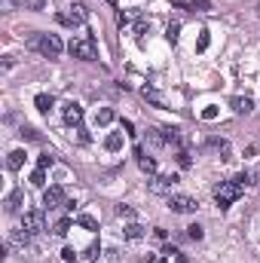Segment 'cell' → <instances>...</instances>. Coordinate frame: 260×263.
Wrapping results in <instances>:
<instances>
[{
  "instance_id": "74e56055",
  "label": "cell",
  "mask_w": 260,
  "mask_h": 263,
  "mask_svg": "<svg viewBox=\"0 0 260 263\" xmlns=\"http://www.w3.org/2000/svg\"><path fill=\"white\" fill-rule=\"evenodd\" d=\"M117 25H120V28H122V25H129V16H126V13H120V16H117Z\"/></svg>"
},
{
  "instance_id": "f35d334b",
  "label": "cell",
  "mask_w": 260,
  "mask_h": 263,
  "mask_svg": "<svg viewBox=\"0 0 260 263\" xmlns=\"http://www.w3.org/2000/svg\"><path fill=\"white\" fill-rule=\"evenodd\" d=\"M175 263H190V260H187L184 254H175Z\"/></svg>"
},
{
  "instance_id": "6da1fadb",
  "label": "cell",
  "mask_w": 260,
  "mask_h": 263,
  "mask_svg": "<svg viewBox=\"0 0 260 263\" xmlns=\"http://www.w3.org/2000/svg\"><path fill=\"white\" fill-rule=\"evenodd\" d=\"M242 190L245 187H239L236 181H220V184L214 187V202H218L220 208H230V205L242 196Z\"/></svg>"
},
{
  "instance_id": "7c38bea8",
  "label": "cell",
  "mask_w": 260,
  "mask_h": 263,
  "mask_svg": "<svg viewBox=\"0 0 260 263\" xmlns=\"http://www.w3.org/2000/svg\"><path fill=\"white\" fill-rule=\"evenodd\" d=\"M233 181L239 187H254V184H260V175H257V171H242V175H236Z\"/></svg>"
},
{
  "instance_id": "2e32d148",
  "label": "cell",
  "mask_w": 260,
  "mask_h": 263,
  "mask_svg": "<svg viewBox=\"0 0 260 263\" xmlns=\"http://www.w3.org/2000/svg\"><path fill=\"white\" fill-rule=\"evenodd\" d=\"M208 147L220 150V156H223V159H230V141H227V138H208Z\"/></svg>"
},
{
  "instance_id": "9c48e42d",
  "label": "cell",
  "mask_w": 260,
  "mask_h": 263,
  "mask_svg": "<svg viewBox=\"0 0 260 263\" xmlns=\"http://www.w3.org/2000/svg\"><path fill=\"white\" fill-rule=\"evenodd\" d=\"M6 211L9 214H16V211H21V205H25V190H13V193H9V196H6Z\"/></svg>"
},
{
  "instance_id": "f546056e",
  "label": "cell",
  "mask_w": 260,
  "mask_h": 263,
  "mask_svg": "<svg viewBox=\"0 0 260 263\" xmlns=\"http://www.w3.org/2000/svg\"><path fill=\"white\" fill-rule=\"evenodd\" d=\"M190 6L199 9V13H205V9H211V0H190Z\"/></svg>"
},
{
  "instance_id": "5bb4252c",
  "label": "cell",
  "mask_w": 260,
  "mask_h": 263,
  "mask_svg": "<svg viewBox=\"0 0 260 263\" xmlns=\"http://www.w3.org/2000/svg\"><path fill=\"white\" fill-rule=\"evenodd\" d=\"M21 165H25V150H13L6 156V168H13V171H19Z\"/></svg>"
},
{
  "instance_id": "ba28073f",
  "label": "cell",
  "mask_w": 260,
  "mask_h": 263,
  "mask_svg": "<svg viewBox=\"0 0 260 263\" xmlns=\"http://www.w3.org/2000/svg\"><path fill=\"white\" fill-rule=\"evenodd\" d=\"M64 122L67 125H80L83 122V107L77 104V101H67L64 104Z\"/></svg>"
},
{
  "instance_id": "e0dca14e",
  "label": "cell",
  "mask_w": 260,
  "mask_h": 263,
  "mask_svg": "<svg viewBox=\"0 0 260 263\" xmlns=\"http://www.w3.org/2000/svg\"><path fill=\"white\" fill-rule=\"evenodd\" d=\"M114 120H117V113L110 110V107H101V110L95 113V122H98V125H110Z\"/></svg>"
},
{
  "instance_id": "7a4b0ae2",
  "label": "cell",
  "mask_w": 260,
  "mask_h": 263,
  "mask_svg": "<svg viewBox=\"0 0 260 263\" xmlns=\"http://www.w3.org/2000/svg\"><path fill=\"white\" fill-rule=\"evenodd\" d=\"M67 52L74 55V59H80V61H95L98 59V49H95V43L89 40V37H77L67 43Z\"/></svg>"
},
{
  "instance_id": "30bf717a",
  "label": "cell",
  "mask_w": 260,
  "mask_h": 263,
  "mask_svg": "<svg viewBox=\"0 0 260 263\" xmlns=\"http://www.w3.org/2000/svg\"><path fill=\"white\" fill-rule=\"evenodd\" d=\"M135 156H138V165H141V171H147V175H156V159L153 156H147L141 147H135Z\"/></svg>"
},
{
  "instance_id": "1f68e13d",
  "label": "cell",
  "mask_w": 260,
  "mask_h": 263,
  "mask_svg": "<svg viewBox=\"0 0 260 263\" xmlns=\"http://www.w3.org/2000/svg\"><path fill=\"white\" fill-rule=\"evenodd\" d=\"M178 34H180V25H168V31H165V37H168V40L175 43V40H178Z\"/></svg>"
},
{
  "instance_id": "ab89813d",
  "label": "cell",
  "mask_w": 260,
  "mask_h": 263,
  "mask_svg": "<svg viewBox=\"0 0 260 263\" xmlns=\"http://www.w3.org/2000/svg\"><path fill=\"white\" fill-rule=\"evenodd\" d=\"M107 3H117V0H107Z\"/></svg>"
},
{
  "instance_id": "4fadbf2b",
  "label": "cell",
  "mask_w": 260,
  "mask_h": 263,
  "mask_svg": "<svg viewBox=\"0 0 260 263\" xmlns=\"http://www.w3.org/2000/svg\"><path fill=\"white\" fill-rule=\"evenodd\" d=\"M34 104H37V110H40V113H49V110H52V104H55V98H52V95H46V92H40L37 98H34Z\"/></svg>"
},
{
  "instance_id": "8992f818",
  "label": "cell",
  "mask_w": 260,
  "mask_h": 263,
  "mask_svg": "<svg viewBox=\"0 0 260 263\" xmlns=\"http://www.w3.org/2000/svg\"><path fill=\"white\" fill-rule=\"evenodd\" d=\"M175 184H178V175H153L150 178V190L153 193H172Z\"/></svg>"
},
{
  "instance_id": "3957f363",
  "label": "cell",
  "mask_w": 260,
  "mask_h": 263,
  "mask_svg": "<svg viewBox=\"0 0 260 263\" xmlns=\"http://www.w3.org/2000/svg\"><path fill=\"white\" fill-rule=\"evenodd\" d=\"M34 43H37V49H40L43 55H49V59H59V55L64 52V43H61L59 34H40Z\"/></svg>"
},
{
  "instance_id": "83f0119b",
  "label": "cell",
  "mask_w": 260,
  "mask_h": 263,
  "mask_svg": "<svg viewBox=\"0 0 260 263\" xmlns=\"http://www.w3.org/2000/svg\"><path fill=\"white\" fill-rule=\"evenodd\" d=\"M178 165H180V168H190V165H193V159H190L187 150H178Z\"/></svg>"
},
{
  "instance_id": "7402d4cb",
  "label": "cell",
  "mask_w": 260,
  "mask_h": 263,
  "mask_svg": "<svg viewBox=\"0 0 260 263\" xmlns=\"http://www.w3.org/2000/svg\"><path fill=\"white\" fill-rule=\"evenodd\" d=\"M52 165H55V156H52V153H40V156H37V168L46 171V168H52Z\"/></svg>"
},
{
  "instance_id": "5b68a950",
  "label": "cell",
  "mask_w": 260,
  "mask_h": 263,
  "mask_svg": "<svg viewBox=\"0 0 260 263\" xmlns=\"http://www.w3.org/2000/svg\"><path fill=\"white\" fill-rule=\"evenodd\" d=\"M21 230L31 233V236H37L46 230V223H43V211H25V217H21Z\"/></svg>"
},
{
  "instance_id": "603a6c76",
  "label": "cell",
  "mask_w": 260,
  "mask_h": 263,
  "mask_svg": "<svg viewBox=\"0 0 260 263\" xmlns=\"http://www.w3.org/2000/svg\"><path fill=\"white\" fill-rule=\"evenodd\" d=\"M144 236V226L141 223H129L126 226V239H132V242H135V239H141Z\"/></svg>"
},
{
  "instance_id": "e575fe53",
  "label": "cell",
  "mask_w": 260,
  "mask_h": 263,
  "mask_svg": "<svg viewBox=\"0 0 260 263\" xmlns=\"http://www.w3.org/2000/svg\"><path fill=\"white\" fill-rule=\"evenodd\" d=\"M135 34H138V37H141V34H147V21H144V19L135 21Z\"/></svg>"
},
{
  "instance_id": "836d02e7",
  "label": "cell",
  "mask_w": 260,
  "mask_h": 263,
  "mask_svg": "<svg viewBox=\"0 0 260 263\" xmlns=\"http://www.w3.org/2000/svg\"><path fill=\"white\" fill-rule=\"evenodd\" d=\"M55 21H59V25H77V21H74L71 16H64V13H59V16H55Z\"/></svg>"
},
{
  "instance_id": "4316f807",
  "label": "cell",
  "mask_w": 260,
  "mask_h": 263,
  "mask_svg": "<svg viewBox=\"0 0 260 263\" xmlns=\"http://www.w3.org/2000/svg\"><path fill=\"white\" fill-rule=\"evenodd\" d=\"M208 43H211V37H208V31H199V40H196V49H199V52H205V49H208Z\"/></svg>"
},
{
  "instance_id": "ac0fdd59",
  "label": "cell",
  "mask_w": 260,
  "mask_h": 263,
  "mask_svg": "<svg viewBox=\"0 0 260 263\" xmlns=\"http://www.w3.org/2000/svg\"><path fill=\"white\" fill-rule=\"evenodd\" d=\"M104 147H107L110 153L122 150V135H120V132H110V135H107V141H104Z\"/></svg>"
},
{
  "instance_id": "8d00e7d4",
  "label": "cell",
  "mask_w": 260,
  "mask_h": 263,
  "mask_svg": "<svg viewBox=\"0 0 260 263\" xmlns=\"http://www.w3.org/2000/svg\"><path fill=\"white\" fill-rule=\"evenodd\" d=\"M202 117H205V120H214V117H218V110H214V107H205V110H202Z\"/></svg>"
},
{
  "instance_id": "d590c367",
  "label": "cell",
  "mask_w": 260,
  "mask_h": 263,
  "mask_svg": "<svg viewBox=\"0 0 260 263\" xmlns=\"http://www.w3.org/2000/svg\"><path fill=\"white\" fill-rule=\"evenodd\" d=\"M117 214H120V217H135V211L129 208V205H120V208H117Z\"/></svg>"
},
{
  "instance_id": "44dd1931",
  "label": "cell",
  "mask_w": 260,
  "mask_h": 263,
  "mask_svg": "<svg viewBox=\"0 0 260 263\" xmlns=\"http://www.w3.org/2000/svg\"><path fill=\"white\" fill-rule=\"evenodd\" d=\"M71 226H74V221H71V217H61V221L59 223H55V236H67V230H71Z\"/></svg>"
},
{
  "instance_id": "d6986e66",
  "label": "cell",
  "mask_w": 260,
  "mask_h": 263,
  "mask_svg": "<svg viewBox=\"0 0 260 263\" xmlns=\"http://www.w3.org/2000/svg\"><path fill=\"white\" fill-rule=\"evenodd\" d=\"M77 223H80L83 230H98V221L92 214H77Z\"/></svg>"
},
{
  "instance_id": "f1b7e54d",
  "label": "cell",
  "mask_w": 260,
  "mask_h": 263,
  "mask_svg": "<svg viewBox=\"0 0 260 263\" xmlns=\"http://www.w3.org/2000/svg\"><path fill=\"white\" fill-rule=\"evenodd\" d=\"M187 236L193 239V242H199V239H202V226H199V223H193V226H187Z\"/></svg>"
},
{
  "instance_id": "52a82bcc",
  "label": "cell",
  "mask_w": 260,
  "mask_h": 263,
  "mask_svg": "<svg viewBox=\"0 0 260 263\" xmlns=\"http://www.w3.org/2000/svg\"><path fill=\"white\" fill-rule=\"evenodd\" d=\"M64 205V190L61 187H49L46 193H43V208L52 211V208H61Z\"/></svg>"
},
{
  "instance_id": "9a60e30c",
  "label": "cell",
  "mask_w": 260,
  "mask_h": 263,
  "mask_svg": "<svg viewBox=\"0 0 260 263\" xmlns=\"http://www.w3.org/2000/svg\"><path fill=\"white\" fill-rule=\"evenodd\" d=\"M147 141H150L153 147H165V144H168L165 129H150V132H147Z\"/></svg>"
},
{
  "instance_id": "d6a6232c",
  "label": "cell",
  "mask_w": 260,
  "mask_h": 263,
  "mask_svg": "<svg viewBox=\"0 0 260 263\" xmlns=\"http://www.w3.org/2000/svg\"><path fill=\"white\" fill-rule=\"evenodd\" d=\"M28 9H46V0H25Z\"/></svg>"
},
{
  "instance_id": "cb8c5ba5",
  "label": "cell",
  "mask_w": 260,
  "mask_h": 263,
  "mask_svg": "<svg viewBox=\"0 0 260 263\" xmlns=\"http://www.w3.org/2000/svg\"><path fill=\"white\" fill-rule=\"evenodd\" d=\"M144 98L150 101L153 107H162V95H160V92H153V89H144Z\"/></svg>"
},
{
  "instance_id": "8fae6325",
  "label": "cell",
  "mask_w": 260,
  "mask_h": 263,
  "mask_svg": "<svg viewBox=\"0 0 260 263\" xmlns=\"http://www.w3.org/2000/svg\"><path fill=\"white\" fill-rule=\"evenodd\" d=\"M230 107H233L236 113H251V110H254V101L248 98V95H245V98H242V95H236V98L230 101Z\"/></svg>"
},
{
  "instance_id": "277c9868",
  "label": "cell",
  "mask_w": 260,
  "mask_h": 263,
  "mask_svg": "<svg viewBox=\"0 0 260 263\" xmlns=\"http://www.w3.org/2000/svg\"><path fill=\"white\" fill-rule=\"evenodd\" d=\"M168 208L175 214H193L199 208V202L193 196H187V193H168Z\"/></svg>"
},
{
  "instance_id": "484cf974",
  "label": "cell",
  "mask_w": 260,
  "mask_h": 263,
  "mask_svg": "<svg viewBox=\"0 0 260 263\" xmlns=\"http://www.w3.org/2000/svg\"><path fill=\"white\" fill-rule=\"evenodd\" d=\"M98 254H101V245H89L83 260H86V263H95V260H98Z\"/></svg>"
},
{
  "instance_id": "ffe728a7",
  "label": "cell",
  "mask_w": 260,
  "mask_h": 263,
  "mask_svg": "<svg viewBox=\"0 0 260 263\" xmlns=\"http://www.w3.org/2000/svg\"><path fill=\"white\" fill-rule=\"evenodd\" d=\"M71 19H74V21H86V19H89V9H86L83 3H74V6H71Z\"/></svg>"
},
{
  "instance_id": "4dcf8cb0",
  "label": "cell",
  "mask_w": 260,
  "mask_h": 263,
  "mask_svg": "<svg viewBox=\"0 0 260 263\" xmlns=\"http://www.w3.org/2000/svg\"><path fill=\"white\" fill-rule=\"evenodd\" d=\"M61 257H64V263H77V251H74V248H64Z\"/></svg>"
},
{
  "instance_id": "d4e9b609",
  "label": "cell",
  "mask_w": 260,
  "mask_h": 263,
  "mask_svg": "<svg viewBox=\"0 0 260 263\" xmlns=\"http://www.w3.org/2000/svg\"><path fill=\"white\" fill-rule=\"evenodd\" d=\"M31 184H34V187H46V171L37 168V171L31 175Z\"/></svg>"
}]
</instances>
